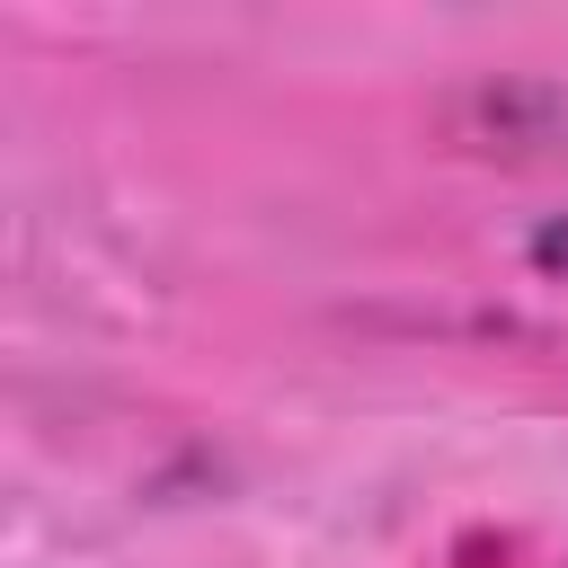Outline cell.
I'll return each mask as SVG.
<instances>
[{"instance_id": "6da1fadb", "label": "cell", "mask_w": 568, "mask_h": 568, "mask_svg": "<svg viewBox=\"0 0 568 568\" xmlns=\"http://www.w3.org/2000/svg\"><path fill=\"white\" fill-rule=\"evenodd\" d=\"M524 257H532V266H541L550 284H568V213H550V222H541V231L524 240Z\"/></svg>"}]
</instances>
